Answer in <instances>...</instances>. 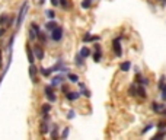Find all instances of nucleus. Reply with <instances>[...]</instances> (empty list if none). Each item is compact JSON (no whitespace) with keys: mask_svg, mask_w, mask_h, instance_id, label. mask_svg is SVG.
<instances>
[{"mask_svg":"<svg viewBox=\"0 0 166 140\" xmlns=\"http://www.w3.org/2000/svg\"><path fill=\"white\" fill-rule=\"evenodd\" d=\"M124 38H125L124 35H118V37H115V38L111 41L112 53H114V56H115L117 58H121L123 54H124V51H123V40H124Z\"/></svg>","mask_w":166,"mask_h":140,"instance_id":"obj_1","label":"nucleus"},{"mask_svg":"<svg viewBox=\"0 0 166 140\" xmlns=\"http://www.w3.org/2000/svg\"><path fill=\"white\" fill-rule=\"evenodd\" d=\"M150 109H152V112H155V114H158V116L165 117L166 118V102L152 101V104H150Z\"/></svg>","mask_w":166,"mask_h":140,"instance_id":"obj_2","label":"nucleus"},{"mask_svg":"<svg viewBox=\"0 0 166 140\" xmlns=\"http://www.w3.org/2000/svg\"><path fill=\"white\" fill-rule=\"evenodd\" d=\"M51 38V41L54 42H60L63 38H64V29H63V26H60V25H57L53 31L50 32V35H48Z\"/></svg>","mask_w":166,"mask_h":140,"instance_id":"obj_3","label":"nucleus"},{"mask_svg":"<svg viewBox=\"0 0 166 140\" xmlns=\"http://www.w3.org/2000/svg\"><path fill=\"white\" fill-rule=\"evenodd\" d=\"M26 12H28V2H24L22 8L19 9V13H18L16 21H15V26H16V31L19 29V28H21V25H22V22H24V19H25Z\"/></svg>","mask_w":166,"mask_h":140,"instance_id":"obj_4","label":"nucleus"},{"mask_svg":"<svg viewBox=\"0 0 166 140\" xmlns=\"http://www.w3.org/2000/svg\"><path fill=\"white\" fill-rule=\"evenodd\" d=\"M134 83H137V85H143V86L147 88V86L150 85V77L149 76H146V74H143L141 72H136Z\"/></svg>","mask_w":166,"mask_h":140,"instance_id":"obj_5","label":"nucleus"},{"mask_svg":"<svg viewBox=\"0 0 166 140\" xmlns=\"http://www.w3.org/2000/svg\"><path fill=\"white\" fill-rule=\"evenodd\" d=\"M44 93H45V96H47V99H48L50 102H56V101H57V95L54 93V88H53L51 85H47V86L44 88Z\"/></svg>","mask_w":166,"mask_h":140,"instance_id":"obj_6","label":"nucleus"},{"mask_svg":"<svg viewBox=\"0 0 166 140\" xmlns=\"http://www.w3.org/2000/svg\"><path fill=\"white\" fill-rule=\"evenodd\" d=\"M64 80H66V76H64V73H60V72H58L57 76L51 77V83H50V85L53 86V88H57V86H60V85L64 82Z\"/></svg>","mask_w":166,"mask_h":140,"instance_id":"obj_7","label":"nucleus"},{"mask_svg":"<svg viewBox=\"0 0 166 140\" xmlns=\"http://www.w3.org/2000/svg\"><path fill=\"white\" fill-rule=\"evenodd\" d=\"M32 51L37 60H44V48H42L41 44H35L32 47Z\"/></svg>","mask_w":166,"mask_h":140,"instance_id":"obj_8","label":"nucleus"},{"mask_svg":"<svg viewBox=\"0 0 166 140\" xmlns=\"http://www.w3.org/2000/svg\"><path fill=\"white\" fill-rule=\"evenodd\" d=\"M64 96H66L67 101H70V102H76L82 95H80V91H69V92L64 93Z\"/></svg>","mask_w":166,"mask_h":140,"instance_id":"obj_9","label":"nucleus"},{"mask_svg":"<svg viewBox=\"0 0 166 140\" xmlns=\"http://www.w3.org/2000/svg\"><path fill=\"white\" fill-rule=\"evenodd\" d=\"M147 96H149V93H147L146 86H143V85H137V98L141 99V101H146Z\"/></svg>","mask_w":166,"mask_h":140,"instance_id":"obj_10","label":"nucleus"},{"mask_svg":"<svg viewBox=\"0 0 166 140\" xmlns=\"http://www.w3.org/2000/svg\"><path fill=\"white\" fill-rule=\"evenodd\" d=\"M37 74H38V67L35 64H29V77L34 83H38V79H37Z\"/></svg>","mask_w":166,"mask_h":140,"instance_id":"obj_11","label":"nucleus"},{"mask_svg":"<svg viewBox=\"0 0 166 140\" xmlns=\"http://www.w3.org/2000/svg\"><path fill=\"white\" fill-rule=\"evenodd\" d=\"M131 66H133V64H131L130 60H124V61L120 63V67H118V69H120V72H123V73H128V72L131 70Z\"/></svg>","mask_w":166,"mask_h":140,"instance_id":"obj_12","label":"nucleus"},{"mask_svg":"<svg viewBox=\"0 0 166 140\" xmlns=\"http://www.w3.org/2000/svg\"><path fill=\"white\" fill-rule=\"evenodd\" d=\"M127 95L130 96V98H137V83H131L130 86H128V89H127Z\"/></svg>","mask_w":166,"mask_h":140,"instance_id":"obj_13","label":"nucleus"},{"mask_svg":"<svg viewBox=\"0 0 166 140\" xmlns=\"http://www.w3.org/2000/svg\"><path fill=\"white\" fill-rule=\"evenodd\" d=\"M26 56H28V61H29V64H32V63H35V56H34L32 47L29 45V42L26 44Z\"/></svg>","mask_w":166,"mask_h":140,"instance_id":"obj_14","label":"nucleus"},{"mask_svg":"<svg viewBox=\"0 0 166 140\" xmlns=\"http://www.w3.org/2000/svg\"><path fill=\"white\" fill-rule=\"evenodd\" d=\"M79 54H80V56H82V57L86 60V58H89L92 56V48H91V47H86V45H85V47H82V48H80Z\"/></svg>","mask_w":166,"mask_h":140,"instance_id":"obj_15","label":"nucleus"},{"mask_svg":"<svg viewBox=\"0 0 166 140\" xmlns=\"http://www.w3.org/2000/svg\"><path fill=\"white\" fill-rule=\"evenodd\" d=\"M40 133H41L42 136H45V134L50 133V124H48V121H44L42 120V123L40 124Z\"/></svg>","mask_w":166,"mask_h":140,"instance_id":"obj_16","label":"nucleus"},{"mask_svg":"<svg viewBox=\"0 0 166 140\" xmlns=\"http://www.w3.org/2000/svg\"><path fill=\"white\" fill-rule=\"evenodd\" d=\"M63 66H64V60L60 57L57 60V63H56L53 67H50V69H51V72H53V73H57V72H60V70H61V67H63Z\"/></svg>","mask_w":166,"mask_h":140,"instance_id":"obj_17","label":"nucleus"},{"mask_svg":"<svg viewBox=\"0 0 166 140\" xmlns=\"http://www.w3.org/2000/svg\"><path fill=\"white\" fill-rule=\"evenodd\" d=\"M67 80L70 83H75V85H77V82L80 80V77H79V74H76V73H72V72H69L67 73Z\"/></svg>","mask_w":166,"mask_h":140,"instance_id":"obj_18","label":"nucleus"},{"mask_svg":"<svg viewBox=\"0 0 166 140\" xmlns=\"http://www.w3.org/2000/svg\"><path fill=\"white\" fill-rule=\"evenodd\" d=\"M155 127V123H152V121H149V123L146 124V125H143V129L140 130V136H144V134H147V133L152 130Z\"/></svg>","mask_w":166,"mask_h":140,"instance_id":"obj_19","label":"nucleus"},{"mask_svg":"<svg viewBox=\"0 0 166 140\" xmlns=\"http://www.w3.org/2000/svg\"><path fill=\"white\" fill-rule=\"evenodd\" d=\"M57 25L58 24H57V21H56V19H50V21L45 24V31H47V32H51V31H53Z\"/></svg>","mask_w":166,"mask_h":140,"instance_id":"obj_20","label":"nucleus"},{"mask_svg":"<svg viewBox=\"0 0 166 140\" xmlns=\"http://www.w3.org/2000/svg\"><path fill=\"white\" fill-rule=\"evenodd\" d=\"M85 61H86V60H85V58H83L82 56L79 54V53L75 56V64L77 67H83V66H85Z\"/></svg>","mask_w":166,"mask_h":140,"instance_id":"obj_21","label":"nucleus"},{"mask_svg":"<svg viewBox=\"0 0 166 140\" xmlns=\"http://www.w3.org/2000/svg\"><path fill=\"white\" fill-rule=\"evenodd\" d=\"M50 137H51V139H58V137H60V133H58V125H57V124H54V125H53V129L50 130Z\"/></svg>","mask_w":166,"mask_h":140,"instance_id":"obj_22","label":"nucleus"},{"mask_svg":"<svg viewBox=\"0 0 166 140\" xmlns=\"http://www.w3.org/2000/svg\"><path fill=\"white\" fill-rule=\"evenodd\" d=\"M156 129H158V130H166V118L165 117H162L160 120H158Z\"/></svg>","mask_w":166,"mask_h":140,"instance_id":"obj_23","label":"nucleus"},{"mask_svg":"<svg viewBox=\"0 0 166 140\" xmlns=\"http://www.w3.org/2000/svg\"><path fill=\"white\" fill-rule=\"evenodd\" d=\"M92 5H93V0H82L80 2V8L82 9H91L92 8Z\"/></svg>","mask_w":166,"mask_h":140,"instance_id":"obj_24","label":"nucleus"},{"mask_svg":"<svg viewBox=\"0 0 166 140\" xmlns=\"http://www.w3.org/2000/svg\"><path fill=\"white\" fill-rule=\"evenodd\" d=\"M37 40H40V42L45 44V42H47V40H48V35H47L45 32H42V31H40V32H38V35H37Z\"/></svg>","mask_w":166,"mask_h":140,"instance_id":"obj_25","label":"nucleus"},{"mask_svg":"<svg viewBox=\"0 0 166 140\" xmlns=\"http://www.w3.org/2000/svg\"><path fill=\"white\" fill-rule=\"evenodd\" d=\"M165 83H166V74H160V77H159V80H158V91H160L163 88Z\"/></svg>","mask_w":166,"mask_h":140,"instance_id":"obj_26","label":"nucleus"},{"mask_svg":"<svg viewBox=\"0 0 166 140\" xmlns=\"http://www.w3.org/2000/svg\"><path fill=\"white\" fill-rule=\"evenodd\" d=\"M166 137V130H158V133L152 137L153 140H158V139H165Z\"/></svg>","mask_w":166,"mask_h":140,"instance_id":"obj_27","label":"nucleus"},{"mask_svg":"<svg viewBox=\"0 0 166 140\" xmlns=\"http://www.w3.org/2000/svg\"><path fill=\"white\" fill-rule=\"evenodd\" d=\"M38 72H40V73H41L42 76H44V77H50V76H51V73H53V72H51V69H50V67H48V69H45V67H41V69H40Z\"/></svg>","mask_w":166,"mask_h":140,"instance_id":"obj_28","label":"nucleus"},{"mask_svg":"<svg viewBox=\"0 0 166 140\" xmlns=\"http://www.w3.org/2000/svg\"><path fill=\"white\" fill-rule=\"evenodd\" d=\"M9 19H10V16H9L8 13H3V15L0 16V25H2V26H3V25H8Z\"/></svg>","mask_w":166,"mask_h":140,"instance_id":"obj_29","label":"nucleus"},{"mask_svg":"<svg viewBox=\"0 0 166 140\" xmlns=\"http://www.w3.org/2000/svg\"><path fill=\"white\" fill-rule=\"evenodd\" d=\"M37 31H34L32 28H29V31H28V38H29V41H35L37 40Z\"/></svg>","mask_w":166,"mask_h":140,"instance_id":"obj_30","label":"nucleus"},{"mask_svg":"<svg viewBox=\"0 0 166 140\" xmlns=\"http://www.w3.org/2000/svg\"><path fill=\"white\" fill-rule=\"evenodd\" d=\"M80 95H82V96H85V98H91V96H92V92L89 91L86 86H85L83 89H80Z\"/></svg>","mask_w":166,"mask_h":140,"instance_id":"obj_31","label":"nucleus"},{"mask_svg":"<svg viewBox=\"0 0 166 140\" xmlns=\"http://www.w3.org/2000/svg\"><path fill=\"white\" fill-rule=\"evenodd\" d=\"M58 5L64 9V10L70 9V2H69V0H58Z\"/></svg>","mask_w":166,"mask_h":140,"instance_id":"obj_32","label":"nucleus"},{"mask_svg":"<svg viewBox=\"0 0 166 140\" xmlns=\"http://www.w3.org/2000/svg\"><path fill=\"white\" fill-rule=\"evenodd\" d=\"M69 134H70V127H64L63 132H61V134H60V137H61V139H67Z\"/></svg>","mask_w":166,"mask_h":140,"instance_id":"obj_33","label":"nucleus"},{"mask_svg":"<svg viewBox=\"0 0 166 140\" xmlns=\"http://www.w3.org/2000/svg\"><path fill=\"white\" fill-rule=\"evenodd\" d=\"M50 111H51V105L50 104H44L41 107V112L42 114H50Z\"/></svg>","mask_w":166,"mask_h":140,"instance_id":"obj_34","label":"nucleus"},{"mask_svg":"<svg viewBox=\"0 0 166 140\" xmlns=\"http://www.w3.org/2000/svg\"><path fill=\"white\" fill-rule=\"evenodd\" d=\"M82 41L85 42V44L91 42V41H92V34H91V32H86V34H85V35L82 37Z\"/></svg>","mask_w":166,"mask_h":140,"instance_id":"obj_35","label":"nucleus"},{"mask_svg":"<svg viewBox=\"0 0 166 140\" xmlns=\"http://www.w3.org/2000/svg\"><path fill=\"white\" fill-rule=\"evenodd\" d=\"M159 92H160V99H162V102H166V83L163 85V88Z\"/></svg>","mask_w":166,"mask_h":140,"instance_id":"obj_36","label":"nucleus"},{"mask_svg":"<svg viewBox=\"0 0 166 140\" xmlns=\"http://www.w3.org/2000/svg\"><path fill=\"white\" fill-rule=\"evenodd\" d=\"M45 16L48 19H56V12L53 9H48V10H45Z\"/></svg>","mask_w":166,"mask_h":140,"instance_id":"obj_37","label":"nucleus"},{"mask_svg":"<svg viewBox=\"0 0 166 140\" xmlns=\"http://www.w3.org/2000/svg\"><path fill=\"white\" fill-rule=\"evenodd\" d=\"M76 116H77V114H76V111H75V109H69V111H67L66 118H67V120H73V118H75Z\"/></svg>","mask_w":166,"mask_h":140,"instance_id":"obj_38","label":"nucleus"},{"mask_svg":"<svg viewBox=\"0 0 166 140\" xmlns=\"http://www.w3.org/2000/svg\"><path fill=\"white\" fill-rule=\"evenodd\" d=\"M31 28H32L34 31H37V34L40 32V31H41V28H40V25L37 24V22H32V24H31Z\"/></svg>","mask_w":166,"mask_h":140,"instance_id":"obj_39","label":"nucleus"},{"mask_svg":"<svg viewBox=\"0 0 166 140\" xmlns=\"http://www.w3.org/2000/svg\"><path fill=\"white\" fill-rule=\"evenodd\" d=\"M60 88H61V92H63V93H66V92L70 91V88H69V86H67V85H66L64 82H63L61 85H60Z\"/></svg>","mask_w":166,"mask_h":140,"instance_id":"obj_40","label":"nucleus"},{"mask_svg":"<svg viewBox=\"0 0 166 140\" xmlns=\"http://www.w3.org/2000/svg\"><path fill=\"white\" fill-rule=\"evenodd\" d=\"M101 38H102L101 35H92V41L91 42H99Z\"/></svg>","mask_w":166,"mask_h":140,"instance_id":"obj_41","label":"nucleus"},{"mask_svg":"<svg viewBox=\"0 0 166 140\" xmlns=\"http://www.w3.org/2000/svg\"><path fill=\"white\" fill-rule=\"evenodd\" d=\"M50 2H51V5H53L54 8H57V6H60V5H58V0H50Z\"/></svg>","mask_w":166,"mask_h":140,"instance_id":"obj_42","label":"nucleus"},{"mask_svg":"<svg viewBox=\"0 0 166 140\" xmlns=\"http://www.w3.org/2000/svg\"><path fill=\"white\" fill-rule=\"evenodd\" d=\"M5 32H6V29H5V28H0V38L5 35Z\"/></svg>","mask_w":166,"mask_h":140,"instance_id":"obj_43","label":"nucleus"},{"mask_svg":"<svg viewBox=\"0 0 166 140\" xmlns=\"http://www.w3.org/2000/svg\"><path fill=\"white\" fill-rule=\"evenodd\" d=\"M3 64V54H2V51H0V67Z\"/></svg>","mask_w":166,"mask_h":140,"instance_id":"obj_44","label":"nucleus"},{"mask_svg":"<svg viewBox=\"0 0 166 140\" xmlns=\"http://www.w3.org/2000/svg\"><path fill=\"white\" fill-rule=\"evenodd\" d=\"M160 5H162V8H165V6H166V0H163V2H162Z\"/></svg>","mask_w":166,"mask_h":140,"instance_id":"obj_45","label":"nucleus"},{"mask_svg":"<svg viewBox=\"0 0 166 140\" xmlns=\"http://www.w3.org/2000/svg\"><path fill=\"white\" fill-rule=\"evenodd\" d=\"M44 3H45V0H40V6H42Z\"/></svg>","mask_w":166,"mask_h":140,"instance_id":"obj_46","label":"nucleus"},{"mask_svg":"<svg viewBox=\"0 0 166 140\" xmlns=\"http://www.w3.org/2000/svg\"><path fill=\"white\" fill-rule=\"evenodd\" d=\"M155 2H158V3H162V2H163V0H155Z\"/></svg>","mask_w":166,"mask_h":140,"instance_id":"obj_47","label":"nucleus"}]
</instances>
